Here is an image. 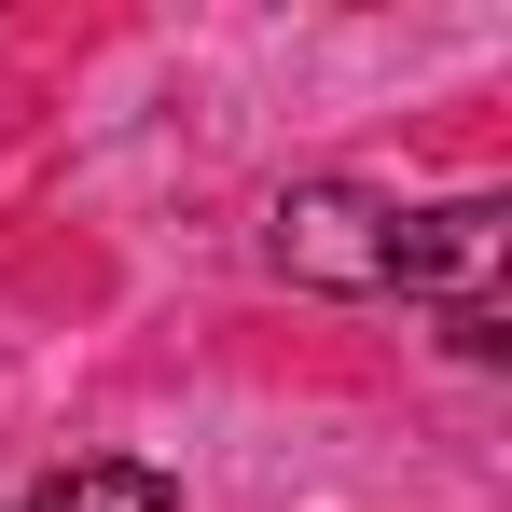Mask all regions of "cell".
<instances>
[{
    "mask_svg": "<svg viewBox=\"0 0 512 512\" xmlns=\"http://www.w3.org/2000/svg\"><path fill=\"white\" fill-rule=\"evenodd\" d=\"M499 194H457V208H402L388 222V291H457L471 305V277L499 263Z\"/></svg>",
    "mask_w": 512,
    "mask_h": 512,
    "instance_id": "7a4b0ae2",
    "label": "cell"
},
{
    "mask_svg": "<svg viewBox=\"0 0 512 512\" xmlns=\"http://www.w3.org/2000/svg\"><path fill=\"white\" fill-rule=\"evenodd\" d=\"M388 194H360V180H291L277 208H263V250L277 277H305V291H388Z\"/></svg>",
    "mask_w": 512,
    "mask_h": 512,
    "instance_id": "6da1fadb",
    "label": "cell"
},
{
    "mask_svg": "<svg viewBox=\"0 0 512 512\" xmlns=\"http://www.w3.org/2000/svg\"><path fill=\"white\" fill-rule=\"evenodd\" d=\"M28 512H180V485H167V471H139V457H70Z\"/></svg>",
    "mask_w": 512,
    "mask_h": 512,
    "instance_id": "3957f363",
    "label": "cell"
},
{
    "mask_svg": "<svg viewBox=\"0 0 512 512\" xmlns=\"http://www.w3.org/2000/svg\"><path fill=\"white\" fill-rule=\"evenodd\" d=\"M443 333H457V360H499V346H512V333H499V305H485V291H471V305H457Z\"/></svg>",
    "mask_w": 512,
    "mask_h": 512,
    "instance_id": "277c9868",
    "label": "cell"
}]
</instances>
